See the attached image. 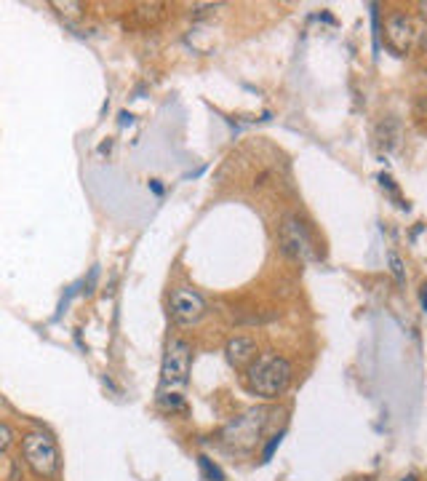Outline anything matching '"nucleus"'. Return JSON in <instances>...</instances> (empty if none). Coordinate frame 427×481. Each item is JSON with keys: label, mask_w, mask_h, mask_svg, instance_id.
<instances>
[{"label": "nucleus", "mask_w": 427, "mask_h": 481, "mask_svg": "<svg viewBox=\"0 0 427 481\" xmlns=\"http://www.w3.org/2000/svg\"><path fill=\"white\" fill-rule=\"evenodd\" d=\"M198 462H201V468H203V473H206V479H211V481H224V473L219 471V465H214V462L208 460V458H198Z\"/></svg>", "instance_id": "nucleus-10"}, {"label": "nucleus", "mask_w": 427, "mask_h": 481, "mask_svg": "<svg viewBox=\"0 0 427 481\" xmlns=\"http://www.w3.org/2000/svg\"><path fill=\"white\" fill-rule=\"evenodd\" d=\"M422 308H425V313H427V281L422 283Z\"/></svg>", "instance_id": "nucleus-17"}, {"label": "nucleus", "mask_w": 427, "mask_h": 481, "mask_svg": "<svg viewBox=\"0 0 427 481\" xmlns=\"http://www.w3.org/2000/svg\"><path fill=\"white\" fill-rule=\"evenodd\" d=\"M281 246L286 249V254L299 262H310L315 257V243L307 233L305 222L297 217H286L281 225Z\"/></svg>", "instance_id": "nucleus-5"}, {"label": "nucleus", "mask_w": 427, "mask_h": 481, "mask_svg": "<svg viewBox=\"0 0 427 481\" xmlns=\"http://www.w3.org/2000/svg\"><path fill=\"white\" fill-rule=\"evenodd\" d=\"M291 382V364L278 353H262L248 366V388L259 399H278Z\"/></svg>", "instance_id": "nucleus-1"}, {"label": "nucleus", "mask_w": 427, "mask_h": 481, "mask_svg": "<svg viewBox=\"0 0 427 481\" xmlns=\"http://www.w3.org/2000/svg\"><path fill=\"white\" fill-rule=\"evenodd\" d=\"M414 118L427 120V91H422L414 102Z\"/></svg>", "instance_id": "nucleus-11"}, {"label": "nucleus", "mask_w": 427, "mask_h": 481, "mask_svg": "<svg viewBox=\"0 0 427 481\" xmlns=\"http://www.w3.org/2000/svg\"><path fill=\"white\" fill-rule=\"evenodd\" d=\"M404 481H414V479H404Z\"/></svg>", "instance_id": "nucleus-20"}, {"label": "nucleus", "mask_w": 427, "mask_h": 481, "mask_svg": "<svg viewBox=\"0 0 427 481\" xmlns=\"http://www.w3.org/2000/svg\"><path fill=\"white\" fill-rule=\"evenodd\" d=\"M150 190H152V193H155V196H163V185L158 180H152L150 182Z\"/></svg>", "instance_id": "nucleus-16"}, {"label": "nucleus", "mask_w": 427, "mask_h": 481, "mask_svg": "<svg viewBox=\"0 0 427 481\" xmlns=\"http://www.w3.org/2000/svg\"><path fill=\"white\" fill-rule=\"evenodd\" d=\"M126 123H131V115H128V113H121V126H126Z\"/></svg>", "instance_id": "nucleus-18"}, {"label": "nucleus", "mask_w": 427, "mask_h": 481, "mask_svg": "<svg viewBox=\"0 0 427 481\" xmlns=\"http://www.w3.org/2000/svg\"><path fill=\"white\" fill-rule=\"evenodd\" d=\"M281 441H284V433H278V436H272V439L267 441L265 452H262V458H265L262 462H270V460H272V455H275V449L281 446Z\"/></svg>", "instance_id": "nucleus-12"}, {"label": "nucleus", "mask_w": 427, "mask_h": 481, "mask_svg": "<svg viewBox=\"0 0 427 481\" xmlns=\"http://www.w3.org/2000/svg\"><path fill=\"white\" fill-rule=\"evenodd\" d=\"M262 425H265V412L262 409H251L241 417L230 422L224 428V444L238 449V452H248L257 446L259 433H262Z\"/></svg>", "instance_id": "nucleus-4"}, {"label": "nucleus", "mask_w": 427, "mask_h": 481, "mask_svg": "<svg viewBox=\"0 0 427 481\" xmlns=\"http://www.w3.org/2000/svg\"><path fill=\"white\" fill-rule=\"evenodd\" d=\"M190 361H192V350L184 340H171L168 348H166V356H163V366H161V385L163 393L166 390H179L187 385V377H190Z\"/></svg>", "instance_id": "nucleus-2"}, {"label": "nucleus", "mask_w": 427, "mask_h": 481, "mask_svg": "<svg viewBox=\"0 0 427 481\" xmlns=\"http://www.w3.org/2000/svg\"><path fill=\"white\" fill-rule=\"evenodd\" d=\"M387 265H390V273H393L395 283L398 286H406V265H404V260L395 252H387Z\"/></svg>", "instance_id": "nucleus-9"}, {"label": "nucleus", "mask_w": 427, "mask_h": 481, "mask_svg": "<svg viewBox=\"0 0 427 481\" xmlns=\"http://www.w3.org/2000/svg\"><path fill=\"white\" fill-rule=\"evenodd\" d=\"M168 308H171V316H174V321H177V323H198V321L203 319V313H206L203 297H201L198 292L187 289V286L174 289Z\"/></svg>", "instance_id": "nucleus-6"}, {"label": "nucleus", "mask_w": 427, "mask_h": 481, "mask_svg": "<svg viewBox=\"0 0 427 481\" xmlns=\"http://www.w3.org/2000/svg\"><path fill=\"white\" fill-rule=\"evenodd\" d=\"M11 441H14V433H11V428L3 422V425H0V449L6 452V449L11 446Z\"/></svg>", "instance_id": "nucleus-14"}, {"label": "nucleus", "mask_w": 427, "mask_h": 481, "mask_svg": "<svg viewBox=\"0 0 427 481\" xmlns=\"http://www.w3.org/2000/svg\"><path fill=\"white\" fill-rule=\"evenodd\" d=\"M387 40H390V46L395 48V51H408L411 46H414V40L419 35V27H417V21L411 19L408 14H393L390 19H387Z\"/></svg>", "instance_id": "nucleus-7"}, {"label": "nucleus", "mask_w": 427, "mask_h": 481, "mask_svg": "<svg viewBox=\"0 0 427 481\" xmlns=\"http://www.w3.org/2000/svg\"><path fill=\"white\" fill-rule=\"evenodd\" d=\"M379 182H382V187H387L390 193H395V182L390 180V174H379Z\"/></svg>", "instance_id": "nucleus-15"}, {"label": "nucleus", "mask_w": 427, "mask_h": 481, "mask_svg": "<svg viewBox=\"0 0 427 481\" xmlns=\"http://www.w3.org/2000/svg\"><path fill=\"white\" fill-rule=\"evenodd\" d=\"M419 8H422V14L427 17V3H419Z\"/></svg>", "instance_id": "nucleus-19"}, {"label": "nucleus", "mask_w": 427, "mask_h": 481, "mask_svg": "<svg viewBox=\"0 0 427 481\" xmlns=\"http://www.w3.org/2000/svg\"><path fill=\"white\" fill-rule=\"evenodd\" d=\"M161 404L168 409H182V399L177 393H161Z\"/></svg>", "instance_id": "nucleus-13"}, {"label": "nucleus", "mask_w": 427, "mask_h": 481, "mask_svg": "<svg viewBox=\"0 0 427 481\" xmlns=\"http://www.w3.org/2000/svg\"><path fill=\"white\" fill-rule=\"evenodd\" d=\"M21 452L27 465L38 473V476H54L59 468V449L48 433H30L21 441Z\"/></svg>", "instance_id": "nucleus-3"}, {"label": "nucleus", "mask_w": 427, "mask_h": 481, "mask_svg": "<svg viewBox=\"0 0 427 481\" xmlns=\"http://www.w3.org/2000/svg\"><path fill=\"white\" fill-rule=\"evenodd\" d=\"M224 353H227V361L235 369H244V366H251L257 361V342L248 340V337H232L227 342Z\"/></svg>", "instance_id": "nucleus-8"}]
</instances>
